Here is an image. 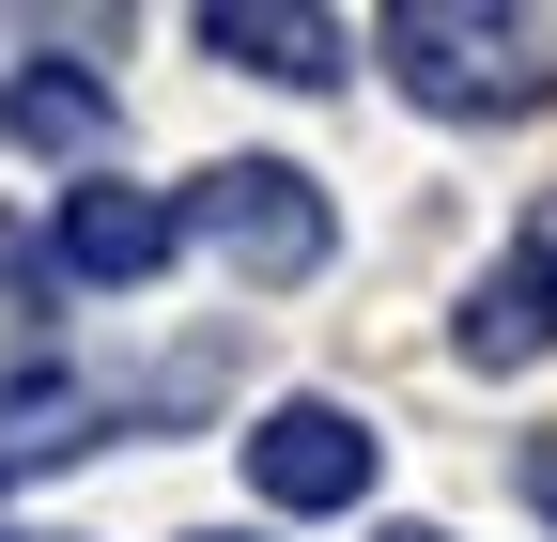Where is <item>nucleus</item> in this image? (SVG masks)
Wrapping results in <instances>:
<instances>
[{"label": "nucleus", "mask_w": 557, "mask_h": 542, "mask_svg": "<svg viewBox=\"0 0 557 542\" xmlns=\"http://www.w3.org/2000/svg\"><path fill=\"white\" fill-rule=\"evenodd\" d=\"M511 481H527V512L557 527V434H527V465H511Z\"/></svg>", "instance_id": "9"}, {"label": "nucleus", "mask_w": 557, "mask_h": 542, "mask_svg": "<svg viewBox=\"0 0 557 542\" xmlns=\"http://www.w3.org/2000/svg\"><path fill=\"white\" fill-rule=\"evenodd\" d=\"M201 47L248 78H295V94L341 78V16H310V0H201Z\"/></svg>", "instance_id": "5"}, {"label": "nucleus", "mask_w": 557, "mask_h": 542, "mask_svg": "<svg viewBox=\"0 0 557 542\" xmlns=\"http://www.w3.org/2000/svg\"><path fill=\"white\" fill-rule=\"evenodd\" d=\"M449 342H465L480 372H527V357L557 342V248H542V233H527V248L496 263V280L465 295V325H449Z\"/></svg>", "instance_id": "6"}, {"label": "nucleus", "mask_w": 557, "mask_h": 542, "mask_svg": "<svg viewBox=\"0 0 557 542\" xmlns=\"http://www.w3.org/2000/svg\"><path fill=\"white\" fill-rule=\"evenodd\" d=\"M387 78L449 124H511L557 94V32L542 16H480V0H403L387 16Z\"/></svg>", "instance_id": "1"}, {"label": "nucleus", "mask_w": 557, "mask_h": 542, "mask_svg": "<svg viewBox=\"0 0 557 542\" xmlns=\"http://www.w3.org/2000/svg\"><path fill=\"white\" fill-rule=\"evenodd\" d=\"M186 233H218L233 248V280H310V263L341 248V218H325V186L310 171H278V156H218V171H201L186 186Z\"/></svg>", "instance_id": "2"}, {"label": "nucleus", "mask_w": 557, "mask_h": 542, "mask_svg": "<svg viewBox=\"0 0 557 542\" xmlns=\"http://www.w3.org/2000/svg\"><path fill=\"white\" fill-rule=\"evenodd\" d=\"M78 449H94V387L32 372L16 403H0V481H16V465H78Z\"/></svg>", "instance_id": "8"}, {"label": "nucleus", "mask_w": 557, "mask_h": 542, "mask_svg": "<svg viewBox=\"0 0 557 542\" xmlns=\"http://www.w3.org/2000/svg\"><path fill=\"white\" fill-rule=\"evenodd\" d=\"M16 140H32V156H109V78H78V62H16Z\"/></svg>", "instance_id": "7"}, {"label": "nucleus", "mask_w": 557, "mask_h": 542, "mask_svg": "<svg viewBox=\"0 0 557 542\" xmlns=\"http://www.w3.org/2000/svg\"><path fill=\"white\" fill-rule=\"evenodd\" d=\"M387 542H449V527H387Z\"/></svg>", "instance_id": "10"}, {"label": "nucleus", "mask_w": 557, "mask_h": 542, "mask_svg": "<svg viewBox=\"0 0 557 542\" xmlns=\"http://www.w3.org/2000/svg\"><path fill=\"white\" fill-rule=\"evenodd\" d=\"M0 542H16V527H0Z\"/></svg>", "instance_id": "12"}, {"label": "nucleus", "mask_w": 557, "mask_h": 542, "mask_svg": "<svg viewBox=\"0 0 557 542\" xmlns=\"http://www.w3.org/2000/svg\"><path fill=\"white\" fill-rule=\"evenodd\" d=\"M248 481H263V512H357L372 496V419L357 403H278L248 434Z\"/></svg>", "instance_id": "3"}, {"label": "nucleus", "mask_w": 557, "mask_h": 542, "mask_svg": "<svg viewBox=\"0 0 557 542\" xmlns=\"http://www.w3.org/2000/svg\"><path fill=\"white\" fill-rule=\"evenodd\" d=\"M171 248H186V201H156V186H62V218H47V263L94 295H139Z\"/></svg>", "instance_id": "4"}, {"label": "nucleus", "mask_w": 557, "mask_h": 542, "mask_svg": "<svg viewBox=\"0 0 557 542\" xmlns=\"http://www.w3.org/2000/svg\"><path fill=\"white\" fill-rule=\"evenodd\" d=\"M201 542H248V527H201Z\"/></svg>", "instance_id": "11"}]
</instances>
